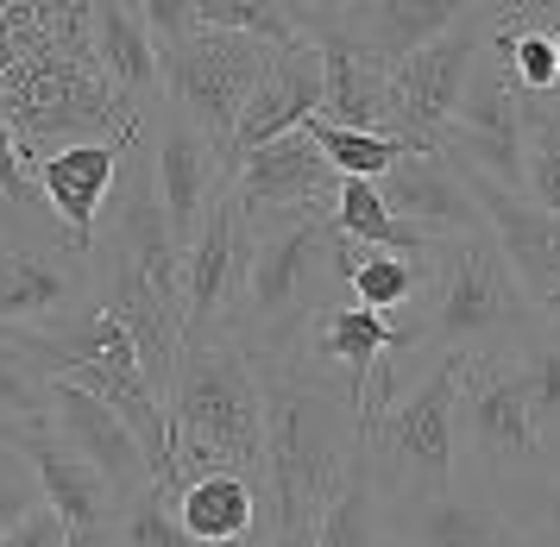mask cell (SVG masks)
I'll list each match as a JSON object with an SVG mask.
<instances>
[{
  "mask_svg": "<svg viewBox=\"0 0 560 547\" xmlns=\"http://www.w3.org/2000/svg\"><path fill=\"white\" fill-rule=\"evenodd\" d=\"M265 391V459H271V528L322 516L328 498L365 459V428L340 377L315 372L296 352H253Z\"/></svg>",
  "mask_w": 560,
  "mask_h": 547,
  "instance_id": "cell-1",
  "label": "cell"
},
{
  "mask_svg": "<svg viewBox=\"0 0 560 547\" xmlns=\"http://www.w3.org/2000/svg\"><path fill=\"white\" fill-rule=\"evenodd\" d=\"M171 441H177L183 478L228 466V473L271 485L265 391H258V365L240 334H208L196 347H183L177 377H171Z\"/></svg>",
  "mask_w": 560,
  "mask_h": 547,
  "instance_id": "cell-2",
  "label": "cell"
},
{
  "mask_svg": "<svg viewBox=\"0 0 560 547\" xmlns=\"http://www.w3.org/2000/svg\"><path fill=\"white\" fill-rule=\"evenodd\" d=\"M340 226L328 208H296V214H271L258 221L253 271H246V296L233 309V327L246 352H290L308 334V322L340 302Z\"/></svg>",
  "mask_w": 560,
  "mask_h": 547,
  "instance_id": "cell-3",
  "label": "cell"
},
{
  "mask_svg": "<svg viewBox=\"0 0 560 547\" xmlns=\"http://www.w3.org/2000/svg\"><path fill=\"white\" fill-rule=\"evenodd\" d=\"M0 120L38 164V158H51V146L139 139V101L120 95L102 50H70L45 38L0 75Z\"/></svg>",
  "mask_w": 560,
  "mask_h": 547,
  "instance_id": "cell-4",
  "label": "cell"
},
{
  "mask_svg": "<svg viewBox=\"0 0 560 547\" xmlns=\"http://www.w3.org/2000/svg\"><path fill=\"white\" fill-rule=\"evenodd\" d=\"M422 347L434 352H504L535 334V296L491 233L441 240L416 315Z\"/></svg>",
  "mask_w": 560,
  "mask_h": 547,
  "instance_id": "cell-5",
  "label": "cell"
},
{
  "mask_svg": "<svg viewBox=\"0 0 560 547\" xmlns=\"http://www.w3.org/2000/svg\"><path fill=\"white\" fill-rule=\"evenodd\" d=\"M459 365L466 352H441L434 372L409 391L404 403L384 409V422L365 441L378 498H441L454 491L459 466Z\"/></svg>",
  "mask_w": 560,
  "mask_h": 547,
  "instance_id": "cell-6",
  "label": "cell"
},
{
  "mask_svg": "<svg viewBox=\"0 0 560 547\" xmlns=\"http://www.w3.org/2000/svg\"><path fill=\"white\" fill-rule=\"evenodd\" d=\"M278 45L265 38H246V32H189L183 45H164L158 63H164V95L183 120H196L228 151L233 126L246 114V101L258 95V82L271 70Z\"/></svg>",
  "mask_w": 560,
  "mask_h": 547,
  "instance_id": "cell-7",
  "label": "cell"
},
{
  "mask_svg": "<svg viewBox=\"0 0 560 547\" xmlns=\"http://www.w3.org/2000/svg\"><path fill=\"white\" fill-rule=\"evenodd\" d=\"M485 45H491V20L472 13L447 38H434L416 57H404L390 70V120H384V139H397L404 151H447V126H454L459 95H466L472 63L485 57Z\"/></svg>",
  "mask_w": 560,
  "mask_h": 547,
  "instance_id": "cell-8",
  "label": "cell"
},
{
  "mask_svg": "<svg viewBox=\"0 0 560 547\" xmlns=\"http://www.w3.org/2000/svg\"><path fill=\"white\" fill-rule=\"evenodd\" d=\"M459 447L498 485L516 473H535L541 428L529 416L516 352H466V365H459Z\"/></svg>",
  "mask_w": 560,
  "mask_h": 547,
  "instance_id": "cell-9",
  "label": "cell"
},
{
  "mask_svg": "<svg viewBox=\"0 0 560 547\" xmlns=\"http://www.w3.org/2000/svg\"><path fill=\"white\" fill-rule=\"evenodd\" d=\"M523 101H529L523 82L510 75L498 50L485 45V57L472 63V82L459 95L454 126H447V158L491 176V183H504V189H523V139H529Z\"/></svg>",
  "mask_w": 560,
  "mask_h": 547,
  "instance_id": "cell-10",
  "label": "cell"
},
{
  "mask_svg": "<svg viewBox=\"0 0 560 547\" xmlns=\"http://www.w3.org/2000/svg\"><path fill=\"white\" fill-rule=\"evenodd\" d=\"M253 246L258 226L233 196H221L208 208L196 246L183 252V347L233 327V309L246 296V271H253Z\"/></svg>",
  "mask_w": 560,
  "mask_h": 547,
  "instance_id": "cell-11",
  "label": "cell"
},
{
  "mask_svg": "<svg viewBox=\"0 0 560 547\" xmlns=\"http://www.w3.org/2000/svg\"><path fill=\"white\" fill-rule=\"evenodd\" d=\"M322 45L315 38H290V45H278V57H271V70H265V82H258V95L246 101V114H240V126H233V146L221 151V171H228V189H233V171L253 158V151H265L271 139H283V132H303L315 114H322Z\"/></svg>",
  "mask_w": 560,
  "mask_h": 547,
  "instance_id": "cell-12",
  "label": "cell"
},
{
  "mask_svg": "<svg viewBox=\"0 0 560 547\" xmlns=\"http://www.w3.org/2000/svg\"><path fill=\"white\" fill-rule=\"evenodd\" d=\"M340 183L347 176L328 164V151L303 132H283L271 139L265 151H253L240 171H233V189L228 196L246 208V221H271V214H296V208H328L340 196Z\"/></svg>",
  "mask_w": 560,
  "mask_h": 547,
  "instance_id": "cell-13",
  "label": "cell"
},
{
  "mask_svg": "<svg viewBox=\"0 0 560 547\" xmlns=\"http://www.w3.org/2000/svg\"><path fill=\"white\" fill-rule=\"evenodd\" d=\"M132 139H82V146H57L51 158H38V183L51 201V221L63 226V246L77 258H95V221L120 189Z\"/></svg>",
  "mask_w": 560,
  "mask_h": 547,
  "instance_id": "cell-14",
  "label": "cell"
},
{
  "mask_svg": "<svg viewBox=\"0 0 560 547\" xmlns=\"http://www.w3.org/2000/svg\"><path fill=\"white\" fill-rule=\"evenodd\" d=\"M89 296L77 252H51L32 240L0 246V334H45V327L77 322V302Z\"/></svg>",
  "mask_w": 560,
  "mask_h": 547,
  "instance_id": "cell-15",
  "label": "cell"
},
{
  "mask_svg": "<svg viewBox=\"0 0 560 547\" xmlns=\"http://www.w3.org/2000/svg\"><path fill=\"white\" fill-rule=\"evenodd\" d=\"M152 176H158V201L171 214L177 246L189 252L202 233L208 208L228 196V171H221V146L208 139L196 120H183L177 107L158 120V146H152Z\"/></svg>",
  "mask_w": 560,
  "mask_h": 547,
  "instance_id": "cell-16",
  "label": "cell"
},
{
  "mask_svg": "<svg viewBox=\"0 0 560 547\" xmlns=\"http://www.w3.org/2000/svg\"><path fill=\"white\" fill-rule=\"evenodd\" d=\"M397 516V547H548L510 503L498 498H466V491H441V498H390Z\"/></svg>",
  "mask_w": 560,
  "mask_h": 547,
  "instance_id": "cell-17",
  "label": "cell"
},
{
  "mask_svg": "<svg viewBox=\"0 0 560 547\" xmlns=\"http://www.w3.org/2000/svg\"><path fill=\"white\" fill-rule=\"evenodd\" d=\"M51 428L107 478V485H114V491H120V498L158 485L152 453L139 447V434L127 428V416H114L95 391H82V384H70V377H51Z\"/></svg>",
  "mask_w": 560,
  "mask_h": 547,
  "instance_id": "cell-18",
  "label": "cell"
},
{
  "mask_svg": "<svg viewBox=\"0 0 560 547\" xmlns=\"http://www.w3.org/2000/svg\"><path fill=\"white\" fill-rule=\"evenodd\" d=\"M378 196L397 221H409L416 233H429V240L485 233L479 201H472V189H466V176L454 171L447 151H404L390 164V176H378Z\"/></svg>",
  "mask_w": 560,
  "mask_h": 547,
  "instance_id": "cell-19",
  "label": "cell"
},
{
  "mask_svg": "<svg viewBox=\"0 0 560 547\" xmlns=\"http://www.w3.org/2000/svg\"><path fill=\"white\" fill-rule=\"evenodd\" d=\"M20 453L32 459V473H38V485H45V503H51L57 516H63V528H70V542L77 547H102V535L114 528V516H120V491L107 485L89 459H82L57 428H32L26 441H20Z\"/></svg>",
  "mask_w": 560,
  "mask_h": 547,
  "instance_id": "cell-20",
  "label": "cell"
},
{
  "mask_svg": "<svg viewBox=\"0 0 560 547\" xmlns=\"http://www.w3.org/2000/svg\"><path fill=\"white\" fill-rule=\"evenodd\" d=\"M454 171L466 176V189H472V201H479V214H485V233L504 246V258L516 265V277L529 283V296L555 290L560 283V214L535 208L523 189H504V183L466 171V164H454Z\"/></svg>",
  "mask_w": 560,
  "mask_h": 547,
  "instance_id": "cell-21",
  "label": "cell"
},
{
  "mask_svg": "<svg viewBox=\"0 0 560 547\" xmlns=\"http://www.w3.org/2000/svg\"><path fill=\"white\" fill-rule=\"evenodd\" d=\"M472 13H479L472 0H347L340 32L390 75L404 57H416V50L434 45V38H447V32L466 25Z\"/></svg>",
  "mask_w": 560,
  "mask_h": 547,
  "instance_id": "cell-22",
  "label": "cell"
},
{
  "mask_svg": "<svg viewBox=\"0 0 560 547\" xmlns=\"http://www.w3.org/2000/svg\"><path fill=\"white\" fill-rule=\"evenodd\" d=\"M315 45H322V82H328L322 89V120L353 126V132H384V120H390V75L340 25L315 32Z\"/></svg>",
  "mask_w": 560,
  "mask_h": 547,
  "instance_id": "cell-23",
  "label": "cell"
},
{
  "mask_svg": "<svg viewBox=\"0 0 560 547\" xmlns=\"http://www.w3.org/2000/svg\"><path fill=\"white\" fill-rule=\"evenodd\" d=\"M177 516L202 547H253L258 542V478L208 466L189 473L177 491Z\"/></svg>",
  "mask_w": 560,
  "mask_h": 547,
  "instance_id": "cell-24",
  "label": "cell"
},
{
  "mask_svg": "<svg viewBox=\"0 0 560 547\" xmlns=\"http://www.w3.org/2000/svg\"><path fill=\"white\" fill-rule=\"evenodd\" d=\"M95 50H102L107 75L120 82V95L127 101H145L158 95V75H164V63H158V38L145 32V20L132 13L127 0H95Z\"/></svg>",
  "mask_w": 560,
  "mask_h": 547,
  "instance_id": "cell-25",
  "label": "cell"
},
{
  "mask_svg": "<svg viewBox=\"0 0 560 547\" xmlns=\"http://www.w3.org/2000/svg\"><path fill=\"white\" fill-rule=\"evenodd\" d=\"M429 265L434 258H404V252H378V246H347L340 240V290L365 309L397 315L409 302H422L429 290Z\"/></svg>",
  "mask_w": 560,
  "mask_h": 547,
  "instance_id": "cell-26",
  "label": "cell"
},
{
  "mask_svg": "<svg viewBox=\"0 0 560 547\" xmlns=\"http://www.w3.org/2000/svg\"><path fill=\"white\" fill-rule=\"evenodd\" d=\"M315 542H322V547H390L372 459H359L353 473H347V485L328 498V510L315 516Z\"/></svg>",
  "mask_w": 560,
  "mask_h": 547,
  "instance_id": "cell-27",
  "label": "cell"
},
{
  "mask_svg": "<svg viewBox=\"0 0 560 547\" xmlns=\"http://www.w3.org/2000/svg\"><path fill=\"white\" fill-rule=\"evenodd\" d=\"M102 547H202L177 516V498L164 491V485H145V491H132L120 503V516L114 528L102 535Z\"/></svg>",
  "mask_w": 560,
  "mask_h": 547,
  "instance_id": "cell-28",
  "label": "cell"
},
{
  "mask_svg": "<svg viewBox=\"0 0 560 547\" xmlns=\"http://www.w3.org/2000/svg\"><path fill=\"white\" fill-rule=\"evenodd\" d=\"M523 120H529V139H523V196L535 208L560 214V107L548 95L523 101Z\"/></svg>",
  "mask_w": 560,
  "mask_h": 547,
  "instance_id": "cell-29",
  "label": "cell"
},
{
  "mask_svg": "<svg viewBox=\"0 0 560 547\" xmlns=\"http://www.w3.org/2000/svg\"><path fill=\"white\" fill-rule=\"evenodd\" d=\"M0 416L26 428H51V377L32 365V352L0 334Z\"/></svg>",
  "mask_w": 560,
  "mask_h": 547,
  "instance_id": "cell-30",
  "label": "cell"
},
{
  "mask_svg": "<svg viewBox=\"0 0 560 547\" xmlns=\"http://www.w3.org/2000/svg\"><path fill=\"white\" fill-rule=\"evenodd\" d=\"M189 13H196V32H246V38H265V45L303 38L283 0H189Z\"/></svg>",
  "mask_w": 560,
  "mask_h": 547,
  "instance_id": "cell-31",
  "label": "cell"
},
{
  "mask_svg": "<svg viewBox=\"0 0 560 547\" xmlns=\"http://www.w3.org/2000/svg\"><path fill=\"white\" fill-rule=\"evenodd\" d=\"M308 139L328 151V164L340 176H365V183L390 176V164L404 158V146H397V139H384V132H353V126H328L322 114L308 120Z\"/></svg>",
  "mask_w": 560,
  "mask_h": 547,
  "instance_id": "cell-32",
  "label": "cell"
},
{
  "mask_svg": "<svg viewBox=\"0 0 560 547\" xmlns=\"http://www.w3.org/2000/svg\"><path fill=\"white\" fill-rule=\"evenodd\" d=\"M516 372H523V391H529V416L541 428V441L560 428V340H548L535 327L529 340H516Z\"/></svg>",
  "mask_w": 560,
  "mask_h": 547,
  "instance_id": "cell-33",
  "label": "cell"
},
{
  "mask_svg": "<svg viewBox=\"0 0 560 547\" xmlns=\"http://www.w3.org/2000/svg\"><path fill=\"white\" fill-rule=\"evenodd\" d=\"M0 214H26V221H51V201H45V183L32 171L26 146L7 132L0 120ZM57 226V221H51Z\"/></svg>",
  "mask_w": 560,
  "mask_h": 547,
  "instance_id": "cell-34",
  "label": "cell"
},
{
  "mask_svg": "<svg viewBox=\"0 0 560 547\" xmlns=\"http://www.w3.org/2000/svg\"><path fill=\"white\" fill-rule=\"evenodd\" d=\"M504 503L548 547H560V473H516V478H504Z\"/></svg>",
  "mask_w": 560,
  "mask_h": 547,
  "instance_id": "cell-35",
  "label": "cell"
},
{
  "mask_svg": "<svg viewBox=\"0 0 560 547\" xmlns=\"http://www.w3.org/2000/svg\"><path fill=\"white\" fill-rule=\"evenodd\" d=\"M38 503H45V485H38V473H32V459L0 441V542L26 523Z\"/></svg>",
  "mask_w": 560,
  "mask_h": 547,
  "instance_id": "cell-36",
  "label": "cell"
},
{
  "mask_svg": "<svg viewBox=\"0 0 560 547\" xmlns=\"http://www.w3.org/2000/svg\"><path fill=\"white\" fill-rule=\"evenodd\" d=\"M139 20H145V32L158 38V50H164V45H183V38L196 32L189 0H139Z\"/></svg>",
  "mask_w": 560,
  "mask_h": 547,
  "instance_id": "cell-37",
  "label": "cell"
},
{
  "mask_svg": "<svg viewBox=\"0 0 560 547\" xmlns=\"http://www.w3.org/2000/svg\"><path fill=\"white\" fill-rule=\"evenodd\" d=\"M491 25H548L560 20V0H472Z\"/></svg>",
  "mask_w": 560,
  "mask_h": 547,
  "instance_id": "cell-38",
  "label": "cell"
},
{
  "mask_svg": "<svg viewBox=\"0 0 560 547\" xmlns=\"http://www.w3.org/2000/svg\"><path fill=\"white\" fill-rule=\"evenodd\" d=\"M0 547H70V528H63V516H57L51 503H38V510H32L26 523L13 528Z\"/></svg>",
  "mask_w": 560,
  "mask_h": 547,
  "instance_id": "cell-39",
  "label": "cell"
},
{
  "mask_svg": "<svg viewBox=\"0 0 560 547\" xmlns=\"http://www.w3.org/2000/svg\"><path fill=\"white\" fill-rule=\"evenodd\" d=\"M283 7H290V20H296V32H303V38H315V32L340 25V13H347V0H283Z\"/></svg>",
  "mask_w": 560,
  "mask_h": 547,
  "instance_id": "cell-40",
  "label": "cell"
},
{
  "mask_svg": "<svg viewBox=\"0 0 560 547\" xmlns=\"http://www.w3.org/2000/svg\"><path fill=\"white\" fill-rule=\"evenodd\" d=\"M535 327H541L548 340H560V283H555V290H541V296H535Z\"/></svg>",
  "mask_w": 560,
  "mask_h": 547,
  "instance_id": "cell-41",
  "label": "cell"
},
{
  "mask_svg": "<svg viewBox=\"0 0 560 547\" xmlns=\"http://www.w3.org/2000/svg\"><path fill=\"white\" fill-rule=\"evenodd\" d=\"M265 547H322L315 542V516H308V523H290V528H271V542Z\"/></svg>",
  "mask_w": 560,
  "mask_h": 547,
  "instance_id": "cell-42",
  "label": "cell"
},
{
  "mask_svg": "<svg viewBox=\"0 0 560 547\" xmlns=\"http://www.w3.org/2000/svg\"><path fill=\"white\" fill-rule=\"evenodd\" d=\"M32 428L26 422H7V416H0V441H7V447H20V441H26Z\"/></svg>",
  "mask_w": 560,
  "mask_h": 547,
  "instance_id": "cell-43",
  "label": "cell"
},
{
  "mask_svg": "<svg viewBox=\"0 0 560 547\" xmlns=\"http://www.w3.org/2000/svg\"><path fill=\"white\" fill-rule=\"evenodd\" d=\"M548 38H555V57H560V20H548Z\"/></svg>",
  "mask_w": 560,
  "mask_h": 547,
  "instance_id": "cell-44",
  "label": "cell"
},
{
  "mask_svg": "<svg viewBox=\"0 0 560 547\" xmlns=\"http://www.w3.org/2000/svg\"><path fill=\"white\" fill-rule=\"evenodd\" d=\"M13 7H20V0H0V20H7V13H13Z\"/></svg>",
  "mask_w": 560,
  "mask_h": 547,
  "instance_id": "cell-45",
  "label": "cell"
},
{
  "mask_svg": "<svg viewBox=\"0 0 560 547\" xmlns=\"http://www.w3.org/2000/svg\"><path fill=\"white\" fill-rule=\"evenodd\" d=\"M70 547H77V542H70Z\"/></svg>",
  "mask_w": 560,
  "mask_h": 547,
  "instance_id": "cell-46",
  "label": "cell"
},
{
  "mask_svg": "<svg viewBox=\"0 0 560 547\" xmlns=\"http://www.w3.org/2000/svg\"><path fill=\"white\" fill-rule=\"evenodd\" d=\"M390 547H397V542H390Z\"/></svg>",
  "mask_w": 560,
  "mask_h": 547,
  "instance_id": "cell-47",
  "label": "cell"
}]
</instances>
